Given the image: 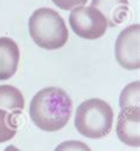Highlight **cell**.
I'll list each match as a JSON object with an SVG mask.
<instances>
[{"label": "cell", "mask_w": 140, "mask_h": 151, "mask_svg": "<svg viewBox=\"0 0 140 151\" xmlns=\"http://www.w3.org/2000/svg\"><path fill=\"white\" fill-rule=\"evenodd\" d=\"M69 25L76 35L87 40L101 38L108 28L106 17L91 6H77L72 8L69 15Z\"/></svg>", "instance_id": "obj_4"}, {"label": "cell", "mask_w": 140, "mask_h": 151, "mask_svg": "<svg viewBox=\"0 0 140 151\" xmlns=\"http://www.w3.org/2000/svg\"><path fill=\"white\" fill-rule=\"evenodd\" d=\"M90 6L98 9L106 17L110 27L117 26L126 20L129 11L128 0H91Z\"/></svg>", "instance_id": "obj_8"}, {"label": "cell", "mask_w": 140, "mask_h": 151, "mask_svg": "<svg viewBox=\"0 0 140 151\" xmlns=\"http://www.w3.org/2000/svg\"><path fill=\"white\" fill-rule=\"evenodd\" d=\"M4 151H20L18 147H15L14 145H8V146H6L5 147V150Z\"/></svg>", "instance_id": "obj_14"}, {"label": "cell", "mask_w": 140, "mask_h": 151, "mask_svg": "<svg viewBox=\"0 0 140 151\" xmlns=\"http://www.w3.org/2000/svg\"><path fill=\"white\" fill-rule=\"evenodd\" d=\"M28 113L37 127L45 132H56L68 124L72 113V101L63 88L49 86L32 97Z\"/></svg>", "instance_id": "obj_1"}, {"label": "cell", "mask_w": 140, "mask_h": 151, "mask_svg": "<svg viewBox=\"0 0 140 151\" xmlns=\"http://www.w3.org/2000/svg\"><path fill=\"white\" fill-rule=\"evenodd\" d=\"M53 151H91V149L79 140H65L58 144Z\"/></svg>", "instance_id": "obj_12"}, {"label": "cell", "mask_w": 140, "mask_h": 151, "mask_svg": "<svg viewBox=\"0 0 140 151\" xmlns=\"http://www.w3.org/2000/svg\"><path fill=\"white\" fill-rule=\"evenodd\" d=\"M117 138L126 145L140 146V109L139 106L122 107L116 122Z\"/></svg>", "instance_id": "obj_6"}, {"label": "cell", "mask_w": 140, "mask_h": 151, "mask_svg": "<svg viewBox=\"0 0 140 151\" xmlns=\"http://www.w3.org/2000/svg\"><path fill=\"white\" fill-rule=\"evenodd\" d=\"M13 112L0 109V143L11 140L17 133V120Z\"/></svg>", "instance_id": "obj_10"}, {"label": "cell", "mask_w": 140, "mask_h": 151, "mask_svg": "<svg viewBox=\"0 0 140 151\" xmlns=\"http://www.w3.org/2000/svg\"><path fill=\"white\" fill-rule=\"evenodd\" d=\"M140 25L133 24L120 32L115 41V58L126 70L140 68Z\"/></svg>", "instance_id": "obj_5"}, {"label": "cell", "mask_w": 140, "mask_h": 151, "mask_svg": "<svg viewBox=\"0 0 140 151\" xmlns=\"http://www.w3.org/2000/svg\"><path fill=\"white\" fill-rule=\"evenodd\" d=\"M24 106L25 99L18 87L8 84L0 85V109L18 114L24 110Z\"/></svg>", "instance_id": "obj_9"}, {"label": "cell", "mask_w": 140, "mask_h": 151, "mask_svg": "<svg viewBox=\"0 0 140 151\" xmlns=\"http://www.w3.org/2000/svg\"><path fill=\"white\" fill-rule=\"evenodd\" d=\"M139 88H140L139 80L129 83L123 87L119 99L120 109L126 106H139Z\"/></svg>", "instance_id": "obj_11"}, {"label": "cell", "mask_w": 140, "mask_h": 151, "mask_svg": "<svg viewBox=\"0 0 140 151\" xmlns=\"http://www.w3.org/2000/svg\"><path fill=\"white\" fill-rule=\"evenodd\" d=\"M114 120L112 106L100 98H90L82 101L75 113V127L77 132L90 139L106 137Z\"/></svg>", "instance_id": "obj_3"}, {"label": "cell", "mask_w": 140, "mask_h": 151, "mask_svg": "<svg viewBox=\"0 0 140 151\" xmlns=\"http://www.w3.org/2000/svg\"><path fill=\"white\" fill-rule=\"evenodd\" d=\"M28 33L34 44L44 50H58L69 39L64 19L49 7L36 9L28 19Z\"/></svg>", "instance_id": "obj_2"}, {"label": "cell", "mask_w": 140, "mask_h": 151, "mask_svg": "<svg viewBox=\"0 0 140 151\" xmlns=\"http://www.w3.org/2000/svg\"><path fill=\"white\" fill-rule=\"evenodd\" d=\"M52 2L61 9L68 11L72 9L77 6H84L87 0H52Z\"/></svg>", "instance_id": "obj_13"}, {"label": "cell", "mask_w": 140, "mask_h": 151, "mask_svg": "<svg viewBox=\"0 0 140 151\" xmlns=\"http://www.w3.org/2000/svg\"><path fill=\"white\" fill-rule=\"evenodd\" d=\"M20 51L17 42L8 37H0V80L13 77L18 70Z\"/></svg>", "instance_id": "obj_7"}]
</instances>
